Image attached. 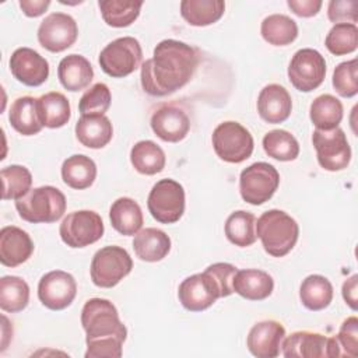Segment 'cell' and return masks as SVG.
Returning <instances> with one entry per match:
<instances>
[{
	"label": "cell",
	"instance_id": "f1b7e54d",
	"mask_svg": "<svg viewBox=\"0 0 358 358\" xmlns=\"http://www.w3.org/2000/svg\"><path fill=\"white\" fill-rule=\"evenodd\" d=\"M225 11L222 0H183L180 15L193 27H206L217 22Z\"/></svg>",
	"mask_w": 358,
	"mask_h": 358
},
{
	"label": "cell",
	"instance_id": "4dcf8cb0",
	"mask_svg": "<svg viewBox=\"0 0 358 358\" xmlns=\"http://www.w3.org/2000/svg\"><path fill=\"white\" fill-rule=\"evenodd\" d=\"M130 162L138 173L155 175L165 168L164 150L151 140H141L130 150Z\"/></svg>",
	"mask_w": 358,
	"mask_h": 358
},
{
	"label": "cell",
	"instance_id": "b9f144b4",
	"mask_svg": "<svg viewBox=\"0 0 358 358\" xmlns=\"http://www.w3.org/2000/svg\"><path fill=\"white\" fill-rule=\"evenodd\" d=\"M333 87L340 96L352 98L358 92V62L351 59L340 63L333 73Z\"/></svg>",
	"mask_w": 358,
	"mask_h": 358
},
{
	"label": "cell",
	"instance_id": "484cf974",
	"mask_svg": "<svg viewBox=\"0 0 358 358\" xmlns=\"http://www.w3.org/2000/svg\"><path fill=\"white\" fill-rule=\"evenodd\" d=\"M8 120L13 129L22 136L38 134L43 127L38 110V98L29 95L17 98L10 106Z\"/></svg>",
	"mask_w": 358,
	"mask_h": 358
},
{
	"label": "cell",
	"instance_id": "7c38bea8",
	"mask_svg": "<svg viewBox=\"0 0 358 358\" xmlns=\"http://www.w3.org/2000/svg\"><path fill=\"white\" fill-rule=\"evenodd\" d=\"M326 62L316 49L303 48L294 53L288 66V78L295 90L310 92L323 83Z\"/></svg>",
	"mask_w": 358,
	"mask_h": 358
},
{
	"label": "cell",
	"instance_id": "6da1fadb",
	"mask_svg": "<svg viewBox=\"0 0 358 358\" xmlns=\"http://www.w3.org/2000/svg\"><path fill=\"white\" fill-rule=\"evenodd\" d=\"M199 62V52L190 45L164 39L154 48L152 57L141 64V87L148 95L166 96L192 80Z\"/></svg>",
	"mask_w": 358,
	"mask_h": 358
},
{
	"label": "cell",
	"instance_id": "8992f818",
	"mask_svg": "<svg viewBox=\"0 0 358 358\" xmlns=\"http://www.w3.org/2000/svg\"><path fill=\"white\" fill-rule=\"evenodd\" d=\"M143 60L140 42L133 36H122L109 42L99 53L102 71L113 78H123L134 73Z\"/></svg>",
	"mask_w": 358,
	"mask_h": 358
},
{
	"label": "cell",
	"instance_id": "60d3db41",
	"mask_svg": "<svg viewBox=\"0 0 358 358\" xmlns=\"http://www.w3.org/2000/svg\"><path fill=\"white\" fill-rule=\"evenodd\" d=\"M112 101L110 90L103 83H96L87 90L78 102L81 115H105Z\"/></svg>",
	"mask_w": 358,
	"mask_h": 358
},
{
	"label": "cell",
	"instance_id": "30bf717a",
	"mask_svg": "<svg viewBox=\"0 0 358 358\" xmlns=\"http://www.w3.org/2000/svg\"><path fill=\"white\" fill-rule=\"evenodd\" d=\"M103 221L92 210H78L67 214L59 228L62 241L70 248H85L103 235Z\"/></svg>",
	"mask_w": 358,
	"mask_h": 358
},
{
	"label": "cell",
	"instance_id": "4316f807",
	"mask_svg": "<svg viewBox=\"0 0 358 358\" xmlns=\"http://www.w3.org/2000/svg\"><path fill=\"white\" fill-rule=\"evenodd\" d=\"M109 220L113 229L124 236L136 235L144 221L141 207L130 197H119L112 203Z\"/></svg>",
	"mask_w": 358,
	"mask_h": 358
},
{
	"label": "cell",
	"instance_id": "83f0119b",
	"mask_svg": "<svg viewBox=\"0 0 358 358\" xmlns=\"http://www.w3.org/2000/svg\"><path fill=\"white\" fill-rule=\"evenodd\" d=\"M96 178V165L94 159L84 154H74L63 161L62 179L63 182L77 190L90 187Z\"/></svg>",
	"mask_w": 358,
	"mask_h": 358
},
{
	"label": "cell",
	"instance_id": "8d00e7d4",
	"mask_svg": "<svg viewBox=\"0 0 358 358\" xmlns=\"http://www.w3.org/2000/svg\"><path fill=\"white\" fill-rule=\"evenodd\" d=\"M29 287L25 280L17 275H4L0 280V308L4 312L15 313L28 306Z\"/></svg>",
	"mask_w": 358,
	"mask_h": 358
},
{
	"label": "cell",
	"instance_id": "836d02e7",
	"mask_svg": "<svg viewBox=\"0 0 358 358\" xmlns=\"http://www.w3.org/2000/svg\"><path fill=\"white\" fill-rule=\"evenodd\" d=\"M228 241L239 248H248L257 239L256 217L245 210H238L229 214L224 227Z\"/></svg>",
	"mask_w": 358,
	"mask_h": 358
},
{
	"label": "cell",
	"instance_id": "f546056e",
	"mask_svg": "<svg viewBox=\"0 0 358 358\" xmlns=\"http://www.w3.org/2000/svg\"><path fill=\"white\" fill-rule=\"evenodd\" d=\"M38 110L45 127L59 129L67 124L71 116L69 99L62 92H48L38 98Z\"/></svg>",
	"mask_w": 358,
	"mask_h": 358
},
{
	"label": "cell",
	"instance_id": "ffe728a7",
	"mask_svg": "<svg viewBox=\"0 0 358 358\" xmlns=\"http://www.w3.org/2000/svg\"><path fill=\"white\" fill-rule=\"evenodd\" d=\"M34 253L31 236L21 228L8 225L0 231V262L6 267L25 263Z\"/></svg>",
	"mask_w": 358,
	"mask_h": 358
},
{
	"label": "cell",
	"instance_id": "9a60e30c",
	"mask_svg": "<svg viewBox=\"0 0 358 358\" xmlns=\"http://www.w3.org/2000/svg\"><path fill=\"white\" fill-rule=\"evenodd\" d=\"M78 36L76 20L66 13H52L38 28V41L49 52L59 53L69 49Z\"/></svg>",
	"mask_w": 358,
	"mask_h": 358
},
{
	"label": "cell",
	"instance_id": "7a4b0ae2",
	"mask_svg": "<svg viewBox=\"0 0 358 358\" xmlns=\"http://www.w3.org/2000/svg\"><path fill=\"white\" fill-rule=\"evenodd\" d=\"M81 324L85 331L87 358L122 357L127 329L110 301L103 298L88 299L81 310Z\"/></svg>",
	"mask_w": 358,
	"mask_h": 358
},
{
	"label": "cell",
	"instance_id": "4fadbf2b",
	"mask_svg": "<svg viewBox=\"0 0 358 358\" xmlns=\"http://www.w3.org/2000/svg\"><path fill=\"white\" fill-rule=\"evenodd\" d=\"M285 358H331L341 357L336 337H326L308 330L294 331L282 341Z\"/></svg>",
	"mask_w": 358,
	"mask_h": 358
},
{
	"label": "cell",
	"instance_id": "7402d4cb",
	"mask_svg": "<svg viewBox=\"0 0 358 358\" xmlns=\"http://www.w3.org/2000/svg\"><path fill=\"white\" fill-rule=\"evenodd\" d=\"M234 292L249 301H263L274 289L273 277L257 268L238 270L234 278Z\"/></svg>",
	"mask_w": 358,
	"mask_h": 358
},
{
	"label": "cell",
	"instance_id": "2e32d148",
	"mask_svg": "<svg viewBox=\"0 0 358 358\" xmlns=\"http://www.w3.org/2000/svg\"><path fill=\"white\" fill-rule=\"evenodd\" d=\"M77 295L74 277L63 270L43 274L38 284V298L50 310H63L71 305Z\"/></svg>",
	"mask_w": 358,
	"mask_h": 358
},
{
	"label": "cell",
	"instance_id": "e575fe53",
	"mask_svg": "<svg viewBox=\"0 0 358 358\" xmlns=\"http://www.w3.org/2000/svg\"><path fill=\"white\" fill-rule=\"evenodd\" d=\"M260 34L270 45L287 46L296 39L298 25L288 15L271 14L262 21Z\"/></svg>",
	"mask_w": 358,
	"mask_h": 358
},
{
	"label": "cell",
	"instance_id": "ee69618b",
	"mask_svg": "<svg viewBox=\"0 0 358 358\" xmlns=\"http://www.w3.org/2000/svg\"><path fill=\"white\" fill-rule=\"evenodd\" d=\"M327 17L334 24H355L358 21V3L355 0H331Z\"/></svg>",
	"mask_w": 358,
	"mask_h": 358
},
{
	"label": "cell",
	"instance_id": "5bb4252c",
	"mask_svg": "<svg viewBox=\"0 0 358 358\" xmlns=\"http://www.w3.org/2000/svg\"><path fill=\"white\" fill-rule=\"evenodd\" d=\"M178 298L185 309L190 312H201L221 298V291L213 275L204 270L203 273L186 277L180 282Z\"/></svg>",
	"mask_w": 358,
	"mask_h": 358
},
{
	"label": "cell",
	"instance_id": "52a82bcc",
	"mask_svg": "<svg viewBox=\"0 0 358 358\" xmlns=\"http://www.w3.org/2000/svg\"><path fill=\"white\" fill-rule=\"evenodd\" d=\"M133 268L129 252L120 246H105L99 249L91 262V280L99 288L117 285Z\"/></svg>",
	"mask_w": 358,
	"mask_h": 358
},
{
	"label": "cell",
	"instance_id": "277c9868",
	"mask_svg": "<svg viewBox=\"0 0 358 358\" xmlns=\"http://www.w3.org/2000/svg\"><path fill=\"white\" fill-rule=\"evenodd\" d=\"M15 208L24 221L32 224L55 222L66 211V197L55 186H39L15 200Z\"/></svg>",
	"mask_w": 358,
	"mask_h": 358
},
{
	"label": "cell",
	"instance_id": "d4e9b609",
	"mask_svg": "<svg viewBox=\"0 0 358 358\" xmlns=\"http://www.w3.org/2000/svg\"><path fill=\"white\" fill-rule=\"evenodd\" d=\"M133 249L143 262H159L171 250V238L158 228H144L134 235Z\"/></svg>",
	"mask_w": 358,
	"mask_h": 358
},
{
	"label": "cell",
	"instance_id": "3957f363",
	"mask_svg": "<svg viewBox=\"0 0 358 358\" xmlns=\"http://www.w3.org/2000/svg\"><path fill=\"white\" fill-rule=\"evenodd\" d=\"M256 235L273 257L288 255L299 236L296 221L282 210H268L256 220Z\"/></svg>",
	"mask_w": 358,
	"mask_h": 358
},
{
	"label": "cell",
	"instance_id": "bcb514c9",
	"mask_svg": "<svg viewBox=\"0 0 358 358\" xmlns=\"http://www.w3.org/2000/svg\"><path fill=\"white\" fill-rule=\"evenodd\" d=\"M287 4L295 15L308 18L316 15L323 3L320 0H288Z\"/></svg>",
	"mask_w": 358,
	"mask_h": 358
},
{
	"label": "cell",
	"instance_id": "603a6c76",
	"mask_svg": "<svg viewBox=\"0 0 358 358\" xmlns=\"http://www.w3.org/2000/svg\"><path fill=\"white\" fill-rule=\"evenodd\" d=\"M113 136L110 120L105 115H81L76 123L77 140L88 148L105 147Z\"/></svg>",
	"mask_w": 358,
	"mask_h": 358
},
{
	"label": "cell",
	"instance_id": "7dc6e473",
	"mask_svg": "<svg viewBox=\"0 0 358 358\" xmlns=\"http://www.w3.org/2000/svg\"><path fill=\"white\" fill-rule=\"evenodd\" d=\"M343 298L345 303L352 309L357 310V296H358V275L354 274L348 280L344 281L343 288H341Z\"/></svg>",
	"mask_w": 358,
	"mask_h": 358
},
{
	"label": "cell",
	"instance_id": "cb8c5ba5",
	"mask_svg": "<svg viewBox=\"0 0 358 358\" xmlns=\"http://www.w3.org/2000/svg\"><path fill=\"white\" fill-rule=\"evenodd\" d=\"M60 84L71 92L81 91L90 85L94 78V70L88 59L81 55H69L63 57L57 67Z\"/></svg>",
	"mask_w": 358,
	"mask_h": 358
},
{
	"label": "cell",
	"instance_id": "8fae6325",
	"mask_svg": "<svg viewBox=\"0 0 358 358\" xmlns=\"http://www.w3.org/2000/svg\"><path fill=\"white\" fill-rule=\"evenodd\" d=\"M312 143L316 150L317 162L323 169L337 172L348 166L351 161V147L343 129H316L312 134Z\"/></svg>",
	"mask_w": 358,
	"mask_h": 358
},
{
	"label": "cell",
	"instance_id": "d6a6232c",
	"mask_svg": "<svg viewBox=\"0 0 358 358\" xmlns=\"http://www.w3.org/2000/svg\"><path fill=\"white\" fill-rule=\"evenodd\" d=\"M299 298L306 309L322 310L333 299V285L324 275L310 274L299 287Z\"/></svg>",
	"mask_w": 358,
	"mask_h": 358
},
{
	"label": "cell",
	"instance_id": "ac0fdd59",
	"mask_svg": "<svg viewBox=\"0 0 358 358\" xmlns=\"http://www.w3.org/2000/svg\"><path fill=\"white\" fill-rule=\"evenodd\" d=\"M285 338L284 326L273 319L262 320L249 330L246 345L252 355L257 358H275L281 352Z\"/></svg>",
	"mask_w": 358,
	"mask_h": 358
},
{
	"label": "cell",
	"instance_id": "ba28073f",
	"mask_svg": "<svg viewBox=\"0 0 358 358\" xmlns=\"http://www.w3.org/2000/svg\"><path fill=\"white\" fill-rule=\"evenodd\" d=\"M147 207L154 220L161 224H173L185 213L183 186L173 179H161L150 190Z\"/></svg>",
	"mask_w": 358,
	"mask_h": 358
},
{
	"label": "cell",
	"instance_id": "74e56055",
	"mask_svg": "<svg viewBox=\"0 0 358 358\" xmlns=\"http://www.w3.org/2000/svg\"><path fill=\"white\" fill-rule=\"evenodd\" d=\"M263 148L266 154L277 161H294L299 155L298 140L287 130L275 129L264 134Z\"/></svg>",
	"mask_w": 358,
	"mask_h": 358
},
{
	"label": "cell",
	"instance_id": "7bdbcfd3",
	"mask_svg": "<svg viewBox=\"0 0 358 358\" xmlns=\"http://www.w3.org/2000/svg\"><path fill=\"white\" fill-rule=\"evenodd\" d=\"M334 337L341 357L355 358L358 354V319L355 316L347 317L341 323L338 334Z\"/></svg>",
	"mask_w": 358,
	"mask_h": 358
},
{
	"label": "cell",
	"instance_id": "d590c367",
	"mask_svg": "<svg viewBox=\"0 0 358 358\" xmlns=\"http://www.w3.org/2000/svg\"><path fill=\"white\" fill-rule=\"evenodd\" d=\"M143 1L129 0H99L98 7L103 21L113 28L131 25L140 15Z\"/></svg>",
	"mask_w": 358,
	"mask_h": 358
},
{
	"label": "cell",
	"instance_id": "c3c4849f",
	"mask_svg": "<svg viewBox=\"0 0 358 358\" xmlns=\"http://www.w3.org/2000/svg\"><path fill=\"white\" fill-rule=\"evenodd\" d=\"M50 6L49 0H20V7L27 17H39Z\"/></svg>",
	"mask_w": 358,
	"mask_h": 358
},
{
	"label": "cell",
	"instance_id": "44dd1931",
	"mask_svg": "<svg viewBox=\"0 0 358 358\" xmlns=\"http://www.w3.org/2000/svg\"><path fill=\"white\" fill-rule=\"evenodd\" d=\"M292 109L289 92L280 84L266 85L257 98V112L260 117L271 124L285 122Z\"/></svg>",
	"mask_w": 358,
	"mask_h": 358
},
{
	"label": "cell",
	"instance_id": "e0dca14e",
	"mask_svg": "<svg viewBox=\"0 0 358 358\" xmlns=\"http://www.w3.org/2000/svg\"><path fill=\"white\" fill-rule=\"evenodd\" d=\"M151 129L166 143L182 141L190 130V119L178 103H162L151 115Z\"/></svg>",
	"mask_w": 358,
	"mask_h": 358
},
{
	"label": "cell",
	"instance_id": "1f68e13d",
	"mask_svg": "<svg viewBox=\"0 0 358 358\" xmlns=\"http://www.w3.org/2000/svg\"><path fill=\"white\" fill-rule=\"evenodd\" d=\"M343 103L334 95H319L310 103L309 117L315 127L319 130H330L338 127L340 122L343 120Z\"/></svg>",
	"mask_w": 358,
	"mask_h": 358
},
{
	"label": "cell",
	"instance_id": "d6986e66",
	"mask_svg": "<svg viewBox=\"0 0 358 358\" xmlns=\"http://www.w3.org/2000/svg\"><path fill=\"white\" fill-rule=\"evenodd\" d=\"M11 74L28 87H38L49 77V63L31 48H18L13 52L8 62Z\"/></svg>",
	"mask_w": 358,
	"mask_h": 358
},
{
	"label": "cell",
	"instance_id": "f6af8a7d",
	"mask_svg": "<svg viewBox=\"0 0 358 358\" xmlns=\"http://www.w3.org/2000/svg\"><path fill=\"white\" fill-rule=\"evenodd\" d=\"M215 282L220 287L221 291V298L229 296L234 292V278L236 274V267L231 263H214L206 268Z\"/></svg>",
	"mask_w": 358,
	"mask_h": 358
},
{
	"label": "cell",
	"instance_id": "f35d334b",
	"mask_svg": "<svg viewBox=\"0 0 358 358\" xmlns=\"http://www.w3.org/2000/svg\"><path fill=\"white\" fill-rule=\"evenodd\" d=\"M1 199L18 200L31 190L32 175L22 165H10L0 171Z\"/></svg>",
	"mask_w": 358,
	"mask_h": 358
},
{
	"label": "cell",
	"instance_id": "9c48e42d",
	"mask_svg": "<svg viewBox=\"0 0 358 358\" xmlns=\"http://www.w3.org/2000/svg\"><path fill=\"white\" fill-rule=\"evenodd\" d=\"M280 185L278 171L268 162H255L245 168L239 176L242 199L253 206L268 201Z\"/></svg>",
	"mask_w": 358,
	"mask_h": 358
},
{
	"label": "cell",
	"instance_id": "5b68a950",
	"mask_svg": "<svg viewBox=\"0 0 358 358\" xmlns=\"http://www.w3.org/2000/svg\"><path fill=\"white\" fill-rule=\"evenodd\" d=\"M211 141L217 157L229 164L243 162L255 148L250 131L234 120L220 123L213 131Z\"/></svg>",
	"mask_w": 358,
	"mask_h": 358
},
{
	"label": "cell",
	"instance_id": "ab89813d",
	"mask_svg": "<svg viewBox=\"0 0 358 358\" xmlns=\"http://www.w3.org/2000/svg\"><path fill=\"white\" fill-rule=\"evenodd\" d=\"M324 45L334 56L355 52L358 48L357 24H334L324 39Z\"/></svg>",
	"mask_w": 358,
	"mask_h": 358
}]
</instances>
